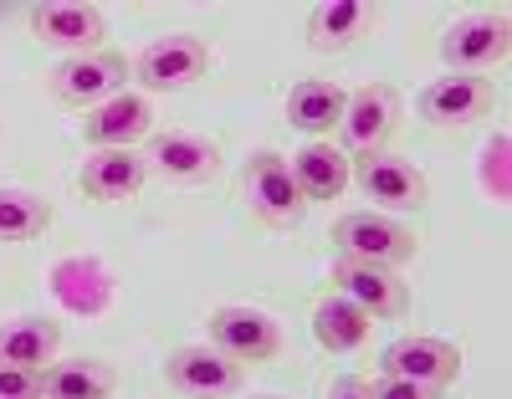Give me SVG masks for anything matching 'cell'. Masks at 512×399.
Listing matches in <instances>:
<instances>
[{"label": "cell", "mask_w": 512, "mask_h": 399, "mask_svg": "<svg viewBox=\"0 0 512 399\" xmlns=\"http://www.w3.org/2000/svg\"><path fill=\"white\" fill-rule=\"evenodd\" d=\"M333 246H338V256L369 261V266H390V272H400V266H410L420 256V236L405 226V220L384 215V210L338 215L333 220Z\"/></svg>", "instance_id": "1"}, {"label": "cell", "mask_w": 512, "mask_h": 399, "mask_svg": "<svg viewBox=\"0 0 512 399\" xmlns=\"http://www.w3.org/2000/svg\"><path fill=\"white\" fill-rule=\"evenodd\" d=\"M241 195H246V210L262 220V226H272V231H292V226H303V215H308V200H303V190H297V180H292V164L277 149L246 154Z\"/></svg>", "instance_id": "2"}, {"label": "cell", "mask_w": 512, "mask_h": 399, "mask_svg": "<svg viewBox=\"0 0 512 399\" xmlns=\"http://www.w3.org/2000/svg\"><path fill=\"white\" fill-rule=\"evenodd\" d=\"M128 77H134V62H128L123 52H113V47H103V52H88V57H62L47 72V93L62 108L93 113L98 103L128 93Z\"/></svg>", "instance_id": "3"}, {"label": "cell", "mask_w": 512, "mask_h": 399, "mask_svg": "<svg viewBox=\"0 0 512 399\" xmlns=\"http://www.w3.org/2000/svg\"><path fill=\"white\" fill-rule=\"evenodd\" d=\"M512 57V21L507 11H472L446 26L441 36V62L446 72H466V77H487Z\"/></svg>", "instance_id": "4"}, {"label": "cell", "mask_w": 512, "mask_h": 399, "mask_svg": "<svg viewBox=\"0 0 512 399\" xmlns=\"http://www.w3.org/2000/svg\"><path fill=\"white\" fill-rule=\"evenodd\" d=\"M210 47L195 31H175V36H154L149 47L134 57V77L144 82V93H185L210 72Z\"/></svg>", "instance_id": "5"}, {"label": "cell", "mask_w": 512, "mask_h": 399, "mask_svg": "<svg viewBox=\"0 0 512 399\" xmlns=\"http://www.w3.org/2000/svg\"><path fill=\"white\" fill-rule=\"evenodd\" d=\"M400 128V93L384 82H364L349 93L344 103V123H338L333 144L344 149L349 159H364V154H379L390 144V133Z\"/></svg>", "instance_id": "6"}, {"label": "cell", "mask_w": 512, "mask_h": 399, "mask_svg": "<svg viewBox=\"0 0 512 399\" xmlns=\"http://www.w3.org/2000/svg\"><path fill=\"white\" fill-rule=\"evenodd\" d=\"M205 333H210V348H221L236 364H272L282 353V323L272 313H262V307L226 302L210 313Z\"/></svg>", "instance_id": "7"}, {"label": "cell", "mask_w": 512, "mask_h": 399, "mask_svg": "<svg viewBox=\"0 0 512 399\" xmlns=\"http://www.w3.org/2000/svg\"><path fill=\"white\" fill-rule=\"evenodd\" d=\"M354 180H359V190L384 215H395V210H425V205H431V180H425V169L410 164L405 154H390V149L354 159Z\"/></svg>", "instance_id": "8"}, {"label": "cell", "mask_w": 512, "mask_h": 399, "mask_svg": "<svg viewBox=\"0 0 512 399\" xmlns=\"http://www.w3.org/2000/svg\"><path fill=\"white\" fill-rule=\"evenodd\" d=\"M164 379L175 394L185 399H241V384H246V364L226 359L221 348H175L164 359Z\"/></svg>", "instance_id": "9"}, {"label": "cell", "mask_w": 512, "mask_h": 399, "mask_svg": "<svg viewBox=\"0 0 512 399\" xmlns=\"http://www.w3.org/2000/svg\"><path fill=\"white\" fill-rule=\"evenodd\" d=\"M379 374L410 379V384H431V389H451L461 379V343L431 338V333L395 338L390 348L379 353Z\"/></svg>", "instance_id": "10"}, {"label": "cell", "mask_w": 512, "mask_h": 399, "mask_svg": "<svg viewBox=\"0 0 512 399\" xmlns=\"http://www.w3.org/2000/svg\"><path fill=\"white\" fill-rule=\"evenodd\" d=\"M144 164L169 185H205L221 174V144L190 128H164V133H149Z\"/></svg>", "instance_id": "11"}, {"label": "cell", "mask_w": 512, "mask_h": 399, "mask_svg": "<svg viewBox=\"0 0 512 399\" xmlns=\"http://www.w3.org/2000/svg\"><path fill=\"white\" fill-rule=\"evenodd\" d=\"M415 113L431 128H472L492 113V82L487 77H466V72H446L436 82L420 87Z\"/></svg>", "instance_id": "12"}, {"label": "cell", "mask_w": 512, "mask_h": 399, "mask_svg": "<svg viewBox=\"0 0 512 399\" xmlns=\"http://www.w3.org/2000/svg\"><path fill=\"white\" fill-rule=\"evenodd\" d=\"M333 287L338 297H349L359 302L369 318H405L410 313V282H400L390 266H369V261H349V256H338L333 261Z\"/></svg>", "instance_id": "13"}, {"label": "cell", "mask_w": 512, "mask_h": 399, "mask_svg": "<svg viewBox=\"0 0 512 399\" xmlns=\"http://www.w3.org/2000/svg\"><path fill=\"white\" fill-rule=\"evenodd\" d=\"M31 36L41 47H57L67 57H88V52H103V36H108V21L98 6H72V0H52V6H36L31 11Z\"/></svg>", "instance_id": "14"}, {"label": "cell", "mask_w": 512, "mask_h": 399, "mask_svg": "<svg viewBox=\"0 0 512 399\" xmlns=\"http://www.w3.org/2000/svg\"><path fill=\"white\" fill-rule=\"evenodd\" d=\"M149 180V164L139 149H93L77 169V190L88 195L93 205H128L139 200Z\"/></svg>", "instance_id": "15"}, {"label": "cell", "mask_w": 512, "mask_h": 399, "mask_svg": "<svg viewBox=\"0 0 512 399\" xmlns=\"http://www.w3.org/2000/svg\"><path fill=\"white\" fill-rule=\"evenodd\" d=\"M154 133V103L149 93H118L108 103H98L82 118V139L93 149H134L139 139Z\"/></svg>", "instance_id": "16"}, {"label": "cell", "mask_w": 512, "mask_h": 399, "mask_svg": "<svg viewBox=\"0 0 512 399\" xmlns=\"http://www.w3.org/2000/svg\"><path fill=\"white\" fill-rule=\"evenodd\" d=\"M287 164H292V180H297V190H303L308 205H318V200H338V195L349 190V180H354V159L338 149L333 139H313V144H303Z\"/></svg>", "instance_id": "17"}, {"label": "cell", "mask_w": 512, "mask_h": 399, "mask_svg": "<svg viewBox=\"0 0 512 399\" xmlns=\"http://www.w3.org/2000/svg\"><path fill=\"white\" fill-rule=\"evenodd\" d=\"M344 103L349 93L333 77H303L287 93V123L303 128L308 139H333L338 123H344Z\"/></svg>", "instance_id": "18"}, {"label": "cell", "mask_w": 512, "mask_h": 399, "mask_svg": "<svg viewBox=\"0 0 512 399\" xmlns=\"http://www.w3.org/2000/svg\"><path fill=\"white\" fill-rule=\"evenodd\" d=\"M369 26H374V6H364V0H323V6H313L308 21H303L308 47L323 52V57L349 52Z\"/></svg>", "instance_id": "19"}, {"label": "cell", "mask_w": 512, "mask_h": 399, "mask_svg": "<svg viewBox=\"0 0 512 399\" xmlns=\"http://www.w3.org/2000/svg\"><path fill=\"white\" fill-rule=\"evenodd\" d=\"M57 348H62V323L57 318H11V323H0V364L41 374L47 364H57Z\"/></svg>", "instance_id": "20"}, {"label": "cell", "mask_w": 512, "mask_h": 399, "mask_svg": "<svg viewBox=\"0 0 512 399\" xmlns=\"http://www.w3.org/2000/svg\"><path fill=\"white\" fill-rule=\"evenodd\" d=\"M369 328H374V318L364 313L359 302L338 297V292H328V297L313 307V338H318V348H328V353H354V348H364V343H369Z\"/></svg>", "instance_id": "21"}, {"label": "cell", "mask_w": 512, "mask_h": 399, "mask_svg": "<svg viewBox=\"0 0 512 399\" xmlns=\"http://www.w3.org/2000/svg\"><path fill=\"white\" fill-rule=\"evenodd\" d=\"M118 374L103 359H67L41 369V399H113Z\"/></svg>", "instance_id": "22"}, {"label": "cell", "mask_w": 512, "mask_h": 399, "mask_svg": "<svg viewBox=\"0 0 512 399\" xmlns=\"http://www.w3.org/2000/svg\"><path fill=\"white\" fill-rule=\"evenodd\" d=\"M47 226H52V200L16 190V185H0V241L21 246V241H36Z\"/></svg>", "instance_id": "23"}, {"label": "cell", "mask_w": 512, "mask_h": 399, "mask_svg": "<svg viewBox=\"0 0 512 399\" xmlns=\"http://www.w3.org/2000/svg\"><path fill=\"white\" fill-rule=\"evenodd\" d=\"M369 399H446V389H431V384H410V379H390L379 374L374 384H364Z\"/></svg>", "instance_id": "24"}, {"label": "cell", "mask_w": 512, "mask_h": 399, "mask_svg": "<svg viewBox=\"0 0 512 399\" xmlns=\"http://www.w3.org/2000/svg\"><path fill=\"white\" fill-rule=\"evenodd\" d=\"M0 399H41V374L0 364Z\"/></svg>", "instance_id": "25"}, {"label": "cell", "mask_w": 512, "mask_h": 399, "mask_svg": "<svg viewBox=\"0 0 512 399\" xmlns=\"http://www.w3.org/2000/svg\"><path fill=\"white\" fill-rule=\"evenodd\" d=\"M328 399H369V394H364V379L344 374V379H338V384L328 389Z\"/></svg>", "instance_id": "26"}, {"label": "cell", "mask_w": 512, "mask_h": 399, "mask_svg": "<svg viewBox=\"0 0 512 399\" xmlns=\"http://www.w3.org/2000/svg\"><path fill=\"white\" fill-rule=\"evenodd\" d=\"M251 399H287V394H251Z\"/></svg>", "instance_id": "27"}]
</instances>
